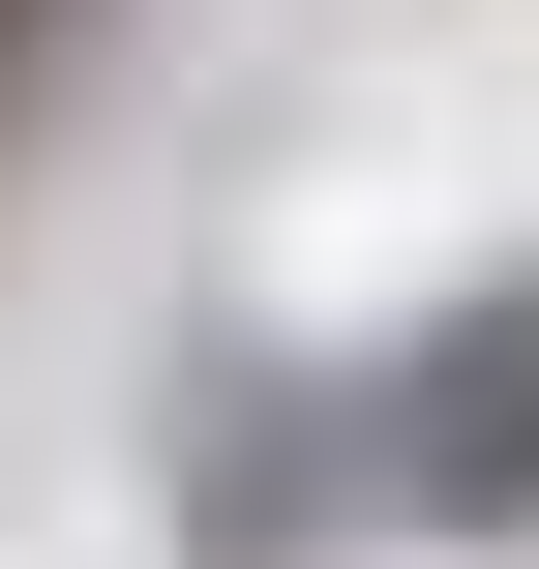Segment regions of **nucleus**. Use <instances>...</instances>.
<instances>
[{"instance_id":"obj_1","label":"nucleus","mask_w":539,"mask_h":569,"mask_svg":"<svg viewBox=\"0 0 539 569\" xmlns=\"http://www.w3.org/2000/svg\"><path fill=\"white\" fill-rule=\"evenodd\" d=\"M360 480H390V510H539V270H510V300H450V330L390 360Z\"/></svg>"}]
</instances>
